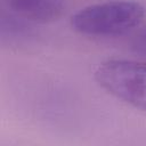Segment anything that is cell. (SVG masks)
Instances as JSON below:
<instances>
[{
	"instance_id": "6da1fadb",
	"label": "cell",
	"mask_w": 146,
	"mask_h": 146,
	"mask_svg": "<svg viewBox=\"0 0 146 146\" xmlns=\"http://www.w3.org/2000/svg\"><path fill=\"white\" fill-rule=\"evenodd\" d=\"M145 16V8L132 0H111L87 6L71 18L74 31L90 36H113L127 33L138 26Z\"/></svg>"
},
{
	"instance_id": "7a4b0ae2",
	"label": "cell",
	"mask_w": 146,
	"mask_h": 146,
	"mask_svg": "<svg viewBox=\"0 0 146 146\" xmlns=\"http://www.w3.org/2000/svg\"><path fill=\"white\" fill-rule=\"evenodd\" d=\"M94 76L107 94L146 112V63L123 58L107 59L96 67Z\"/></svg>"
},
{
	"instance_id": "277c9868",
	"label": "cell",
	"mask_w": 146,
	"mask_h": 146,
	"mask_svg": "<svg viewBox=\"0 0 146 146\" xmlns=\"http://www.w3.org/2000/svg\"><path fill=\"white\" fill-rule=\"evenodd\" d=\"M131 49L138 55L146 56V26L141 29L132 39Z\"/></svg>"
},
{
	"instance_id": "3957f363",
	"label": "cell",
	"mask_w": 146,
	"mask_h": 146,
	"mask_svg": "<svg viewBox=\"0 0 146 146\" xmlns=\"http://www.w3.org/2000/svg\"><path fill=\"white\" fill-rule=\"evenodd\" d=\"M3 2L14 16L35 23L55 22L65 11L64 0H3Z\"/></svg>"
}]
</instances>
